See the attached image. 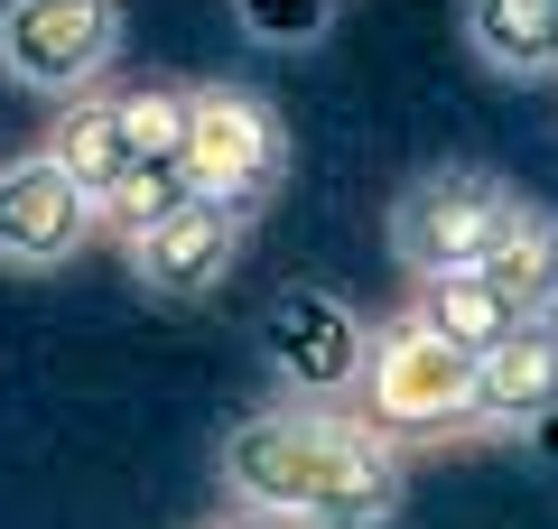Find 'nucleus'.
Instances as JSON below:
<instances>
[{
  "label": "nucleus",
  "mask_w": 558,
  "mask_h": 529,
  "mask_svg": "<svg viewBox=\"0 0 558 529\" xmlns=\"http://www.w3.org/2000/svg\"><path fill=\"white\" fill-rule=\"evenodd\" d=\"M363 334L373 325H354L344 307H326V297H279L270 307V325H260V344H270V362L289 372V391L299 399H354V372H363Z\"/></svg>",
  "instance_id": "obj_9"
},
{
  "label": "nucleus",
  "mask_w": 558,
  "mask_h": 529,
  "mask_svg": "<svg viewBox=\"0 0 558 529\" xmlns=\"http://www.w3.org/2000/svg\"><path fill=\"white\" fill-rule=\"evenodd\" d=\"M521 196L502 186L494 168H465V158H447V168L410 176L391 196V260L410 279H438V270H484V251H494L502 233H512Z\"/></svg>",
  "instance_id": "obj_4"
},
{
  "label": "nucleus",
  "mask_w": 558,
  "mask_h": 529,
  "mask_svg": "<svg viewBox=\"0 0 558 529\" xmlns=\"http://www.w3.org/2000/svg\"><path fill=\"white\" fill-rule=\"evenodd\" d=\"M47 158H57L75 186H112L121 168H131V131H121V102H112V84H84V94H65L57 102V121H47Z\"/></svg>",
  "instance_id": "obj_11"
},
{
  "label": "nucleus",
  "mask_w": 558,
  "mask_h": 529,
  "mask_svg": "<svg viewBox=\"0 0 558 529\" xmlns=\"http://www.w3.org/2000/svg\"><path fill=\"white\" fill-rule=\"evenodd\" d=\"M233 20L252 28L260 47H317L326 28L344 20V0H233Z\"/></svg>",
  "instance_id": "obj_16"
},
{
  "label": "nucleus",
  "mask_w": 558,
  "mask_h": 529,
  "mask_svg": "<svg viewBox=\"0 0 558 529\" xmlns=\"http://www.w3.org/2000/svg\"><path fill=\"white\" fill-rule=\"evenodd\" d=\"M196 529H279V520H260V510H242V502H223L215 520H196Z\"/></svg>",
  "instance_id": "obj_17"
},
{
  "label": "nucleus",
  "mask_w": 558,
  "mask_h": 529,
  "mask_svg": "<svg viewBox=\"0 0 558 529\" xmlns=\"http://www.w3.org/2000/svg\"><path fill=\"white\" fill-rule=\"evenodd\" d=\"M186 196V176H178V158H131V168H121L112 176V186H102V233H121V242H131L140 233V223H159L168 214V205H178Z\"/></svg>",
  "instance_id": "obj_14"
},
{
  "label": "nucleus",
  "mask_w": 558,
  "mask_h": 529,
  "mask_svg": "<svg viewBox=\"0 0 558 529\" xmlns=\"http://www.w3.org/2000/svg\"><path fill=\"white\" fill-rule=\"evenodd\" d=\"M475 409H484V436H521L539 418H558V316H512L475 353Z\"/></svg>",
  "instance_id": "obj_8"
},
{
  "label": "nucleus",
  "mask_w": 558,
  "mask_h": 529,
  "mask_svg": "<svg viewBox=\"0 0 558 529\" xmlns=\"http://www.w3.org/2000/svg\"><path fill=\"white\" fill-rule=\"evenodd\" d=\"M465 57L502 84L558 75V0H465Z\"/></svg>",
  "instance_id": "obj_10"
},
{
  "label": "nucleus",
  "mask_w": 558,
  "mask_h": 529,
  "mask_svg": "<svg viewBox=\"0 0 558 529\" xmlns=\"http://www.w3.org/2000/svg\"><path fill=\"white\" fill-rule=\"evenodd\" d=\"M354 409L373 418L391 446H475V436H484L475 353L447 344L438 325H418V316L400 307V316H381V325L363 334Z\"/></svg>",
  "instance_id": "obj_2"
},
{
  "label": "nucleus",
  "mask_w": 558,
  "mask_h": 529,
  "mask_svg": "<svg viewBox=\"0 0 558 529\" xmlns=\"http://www.w3.org/2000/svg\"><path fill=\"white\" fill-rule=\"evenodd\" d=\"M410 316H418V325H438L447 344H465V353H484L502 325H512V307L494 297V279H484V270H438V279H410Z\"/></svg>",
  "instance_id": "obj_13"
},
{
  "label": "nucleus",
  "mask_w": 558,
  "mask_h": 529,
  "mask_svg": "<svg viewBox=\"0 0 558 529\" xmlns=\"http://www.w3.org/2000/svg\"><path fill=\"white\" fill-rule=\"evenodd\" d=\"M121 131H131L140 158H178L186 149V84H112Z\"/></svg>",
  "instance_id": "obj_15"
},
{
  "label": "nucleus",
  "mask_w": 558,
  "mask_h": 529,
  "mask_svg": "<svg viewBox=\"0 0 558 529\" xmlns=\"http://www.w3.org/2000/svg\"><path fill=\"white\" fill-rule=\"evenodd\" d=\"M223 502L260 510L279 529H391L400 520V446L354 399H270L215 446Z\"/></svg>",
  "instance_id": "obj_1"
},
{
  "label": "nucleus",
  "mask_w": 558,
  "mask_h": 529,
  "mask_svg": "<svg viewBox=\"0 0 558 529\" xmlns=\"http://www.w3.org/2000/svg\"><path fill=\"white\" fill-rule=\"evenodd\" d=\"M94 233H102L94 186H75L47 149L0 158V270H65Z\"/></svg>",
  "instance_id": "obj_6"
},
{
  "label": "nucleus",
  "mask_w": 558,
  "mask_h": 529,
  "mask_svg": "<svg viewBox=\"0 0 558 529\" xmlns=\"http://www.w3.org/2000/svg\"><path fill=\"white\" fill-rule=\"evenodd\" d=\"M186 196L260 214L289 186V121L252 84H186V149H178Z\"/></svg>",
  "instance_id": "obj_3"
},
{
  "label": "nucleus",
  "mask_w": 558,
  "mask_h": 529,
  "mask_svg": "<svg viewBox=\"0 0 558 529\" xmlns=\"http://www.w3.org/2000/svg\"><path fill=\"white\" fill-rule=\"evenodd\" d=\"M121 65V0H0V75L20 94H84Z\"/></svg>",
  "instance_id": "obj_5"
},
{
  "label": "nucleus",
  "mask_w": 558,
  "mask_h": 529,
  "mask_svg": "<svg viewBox=\"0 0 558 529\" xmlns=\"http://www.w3.org/2000/svg\"><path fill=\"white\" fill-rule=\"evenodd\" d=\"M242 242H252V214L205 205V196H178L159 223H140L121 251H131V279L149 297H215L223 279H233Z\"/></svg>",
  "instance_id": "obj_7"
},
{
  "label": "nucleus",
  "mask_w": 558,
  "mask_h": 529,
  "mask_svg": "<svg viewBox=\"0 0 558 529\" xmlns=\"http://www.w3.org/2000/svg\"><path fill=\"white\" fill-rule=\"evenodd\" d=\"M484 279L512 316H558V214L549 205H521L512 233L484 251Z\"/></svg>",
  "instance_id": "obj_12"
}]
</instances>
